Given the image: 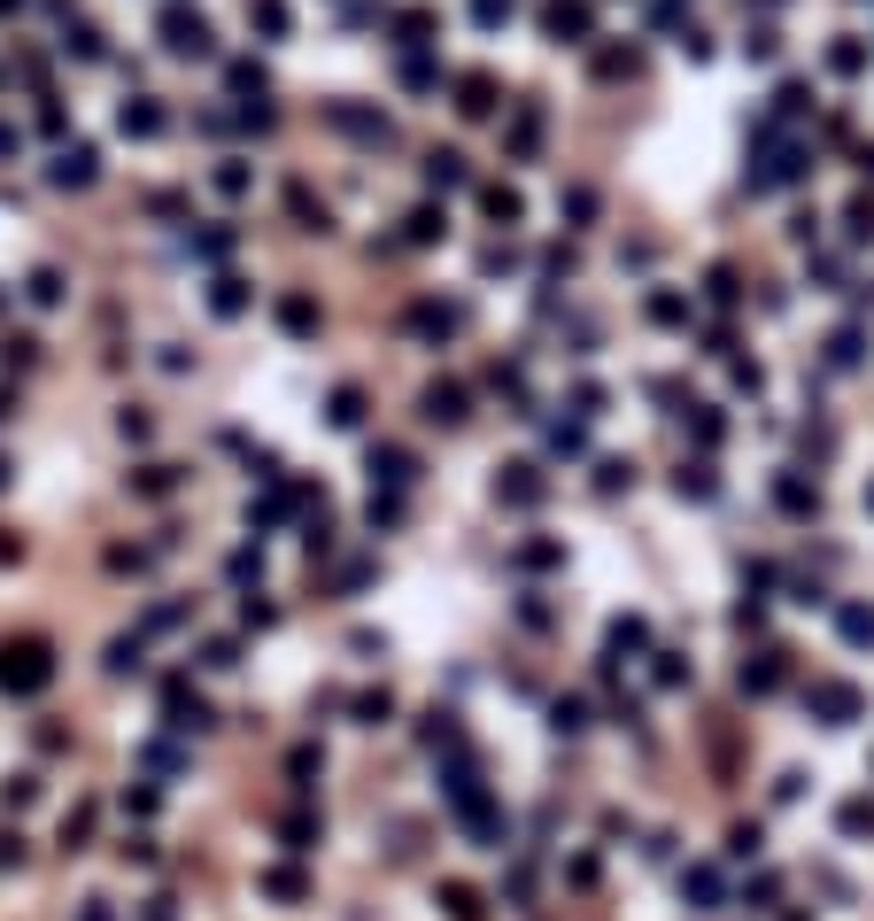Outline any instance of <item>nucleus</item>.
<instances>
[{"mask_svg": "<svg viewBox=\"0 0 874 921\" xmlns=\"http://www.w3.org/2000/svg\"><path fill=\"white\" fill-rule=\"evenodd\" d=\"M47 643H16V651H0V689H16V697H31V689H47Z\"/></svg>", "mask_w": 874, "mask_h": 921, "instance_id": "1", "label": "nucleus"}, {"mask_svg": "<svg viewBox=\"0 0 874 921\" xmlns=\"http://www.w3.org/2000/svg\"><path fill=\"white\" fill-rule=\"evenodd\" d=\"M588 24H596V16H588V0H542V31H550L557 47H581Z\"/></svg>", "mask_w": 874, "mask_h": 921, "instance_id": "2", "label": "nucleus"}, {"mask_svg": "<svg viewBox=\"0 0 874 921\" xmlns=\"http://www.w3.org/2000/svg\"><path fill=\"white\" fill-rule=\"evenodd\" d=\"M163 47L171 55H209V24L194 8H163Z\"/></svg>", "mask_w": 874, "mask_h": 921, "instance_id": "3", "label": "nucleus"}, {"mask_svg": "<svg viewBox=\"0 0 874 921\" xmlns=\"http://www.w3.org/2000/svg\"><path fill=\"white\" fill-rule=\"evenodd\" d=\"M124 132H132V140H155V132H163V124H171V117H163V101H147V93H132V101H124Z\"/></svg>", "mask_w": 874, "mask_h": 921, "instance_id": "4", "label": "nucleus"}, {"mask_svg": "<svg viewBox=\"0 0 874 921\" xmlns=\"http://www.w3.org/2000/svg\"><path fill=\"white\" fill-rule=\"evenodd\" d=\"M457 109H465V117H488V109H496V78H488V70H465V78H457Z\"/></svg>", "mask_w": 874, "mask_h": 921, "instance_id": "5", "label": "nucleus"}, {"mask_svg": "<svg viewBox=\"0 0 874 921\" xmlns=\"http://www.w3.org/2000/svg\"><path fill=\"white\" fill-rule=\"evenodd\" d=\"M434 31H441L434 8H403V16H395V47H426Z\"/></svg>", "mask_w": 874, "mask_h": 921, "instance_id": "6", "label": "nucleus"}, {"mask_svg": "<svg viewBox=\"0 0 874 921\" xmlns=\"http://www.w3.org/2000/svg\"><path fill=\"white\" fill-rule=\"evenodd\" d=\"M47 179H55V186H93V148H62Z\"/></svg>", "mask_w": 874, "mask_h": 921, "instance_id": "7", "label": "nucleus"}, {"mask_svg": "<svg viewBox=\"0 0 874 921\" xmlns=\"http://www.w3.org/2000/svg\"><path fill=\"white\" fill-rule=\"evenodd\" d=\"M248 24H256L263 39H287L294 16H287V0H248Z\"/></svg>", "mask_w": 874, "mask_h": 921, "instance_id": "8", "label": "nucleus"}, {"mask_svg": "<svg viewBox=\"0 0 874 921\" xmlns=\"http://www.w3.org/2000/svg\"><path fill=\"white\" fill-rule=\"evenodd\" d=\"M426 418L457 426V418H465V387H434V395H426Z\"/></svg>", "mask_w": 874, "mask_h": 921, "instance_id": "9", "label": "nucleus"}, {"mask_svg": "<svg viewBox=\"0 0 874 921\" xmlns=\"http://www.w3.org/2000/svg\"><path fill=\"white\" fill-rule=\"evenodd\" d=\"M828 70H836V78H859V70H867V47H859V39H836V47H828Z\"/></svg>", "mask_w": 874, "mask_h": 921, "instance_id": "10", "label": "nucleus"}, {"mask_svg": "<svg viewBox=\"0 0 874 921\" xmlns=\"http://www.w3.org/2000/svg\"><path fill=\"white\" fill-rule=\"evenodd\" d=\"M805 101H813V86H797V78H789V86L774 93V124H797V117H805Z\"/></svg>", "mask_w": 874, "mask_h": 921, "instance_id": "11", "label": "nucleus"}, {"mask_svg": "<svg viewBox=\"0 0 874 921\" xmlns=\"http://www.w3.org/2000/svg\"><path fill=\"white\" fill-rule=\"evenodd\" d=\"M480 209H488L496 225H519V194H511V186H488V194H480Z\"/></svg>", "mask_w": 874, "mask_h": 921, "instance_id": "12", "label": "nucleus"}, {"mask_svg": "<svg viewBox=\"0 0 874 921\" xmlns=\"http://www.w3.org/2000/svg\"><path fill=\"white\" fill-rule=\"evenodd\" d=\"M62 47H70L78 62H101V31H93V24H70V31H62Z\"/></svg>", "mask_w": 874, "mask_h": 921, "instance_id": "13", "label": "nucleus"}, {"mask_svg": "<svg viewBox=\"0 0 874 921\" xmlns=\"http://www.w3.org/2000/svg\"><path fill=\"white\" fill-rule=\"evenodd\" d=\"M774 47H782V31H774V24H751V31H743V55H751V62H774Z\"/></svg>", "mask_w": 874, "mask_h": 921, "instance_id": "14", "label": "nucleus"}, {"mask_svg": "<svg viewBox=\"0 0 874 921\" xmlns=\"http://www.w3.org/2000/svg\"><path fill=\"white\" fill-rule=\"evenodd\" d=\"M426 179H434V186H465V155H449V148H441L434 163H426Z\"/></svg>", "mask_w": 874, "mask_h": 921, "instance_id": "15", "label": "nucleus"}, {"mask_svg": "<svg viewBox=\"0 0 874 921\" xmlns=\"http://www.w3.org/2000/svg\"><path fill=\"white\" fill-rule=\"evenodd\" d=\"M627 70H635V47H604L596 55V78H627Z\"/></svg>", "mask_w": 874, "mask_h": 921, "instance_id": "16", "label": "nucleus"}, {"mask_svg": "<svg viewBox=\"0 0 874 921\" xmlns=\"http://www.w3.org/2000/svg\"><path fill=\"white\" fill-rule=\"evenodd\" d=\"M279 318H287V333H310V326H318V310H310L302 295H287V302H279Z\"/></svg>", "mask_w": 874, "mask_h": 921, "instance_id": "17", "label": "nucleus"}, {"mask_svg": "<svg viewBox=\"0 0 874 921\" xmlns=\"http://www.w3.org/2000/svg\"><path fill=\"white\" fill-rule=\"evenodd\" d=\"M209 302H217V318H240V302H248V295H240V279H217V295H209Z\"/></svg>", "mask_w": 874, "mask_h": 921, "instance_id": "18", "label": "nucleus"}, {"mask_svg": "<svg viewBox=\"0 0 874 921\" xmlns=\"http://www.w3.org/2000/svg\"><path fill=\"white\" fill-rule=\"evenodd\" d=\"M333 418H341V426H356V418H364V395H356V387H341V395H333Z\"/></svg>", "mask_w": 874, "mask_h": 921, "instance_id": "19", "label": "nucleus"}, {"mask_svg": "<svg viewBox=\"0 0 874 921\" xmlns=\"http://www.w3.org/2000/svg\"><path fill=\"white\" fill-rule=\"evenodd\" d=\"M704 287H712V302H735V271H728V264H712V279H704Z\"/></svg>", "mask_w": 874, "mask_h": 921, "instance_id": "20", "label": "nucleus"}, {"mask_svg": "<svg viewBox=\"0 0 874 921\" xmlns=\"http://www.w3.org/2000/svg\"><path fill=\"white\" fill-rule=\"evenodd\" d=\"M472 16H480V24H503V16H511V0H472Z\"/></svg>", "mask_w": 874, "mask_h": 921, "instance_id": "21", "label": "nucleus"}, {"mask_svg": "<svg viewBox=\"0 0 874 921\" xmlns=\"http://www.w3.org/2000/svg\"><path fill=\"white\" fill-rule=\"evenodd\" d=\"M16 860H24V844H16V829H8L0 836V867H16Z\"/></svg>", "mask_w": 874, "mask_h": 921, "instance_id": "22", "label": "nucleus"}, {"mask_svg": "<svg viewBox=\"0 0 874 921\" xmlns=\"http://www.w3.org/2000/svg\"><path fill=\"white\" fill-rule=\"evenodd\" d=\"M8 148H16V132H8V124H0V155H8Z\"/></svg>", "mask_w": 874, "mask_h": 921, "instance_id": "23", "label": "nucleus"}, {"mask_svg": "<svg viewBox=\"0 0 874 921\" xmlns=\"http://www.w3.org/2000/svg\"><path fill=\"white\" fill-rule=\"evenodd\" d=\"M0 480H8V465H0Z\"/></svg>", "mask_w": 874, "mask_h": 921, "instance_id": "24", "label": "nucleus"}, {"mask_svg": "<svg viewBox=\"0 0 874 921\" xmlns=\"http://www.w3.org/2000/svg\"><path fill=\"white\" fill-rule=\"evenodd\" d=\"M766 8H774V0H766Z\"/></svg>", "mask_w": 874, "mask_h": 921, "instance_id": "25", "label": "nucleus"}]
</instances>
